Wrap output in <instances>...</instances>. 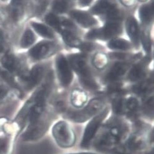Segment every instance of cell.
<instances>
[{"instance_id": "cell-1", "label": "cell", "mask_w": 154, "mask_h": 154, "mask_svg": "<svg viewBox=\"0 0 154 154\" xmlns=\"http://www.w3.org/2000/svg\"><path fill=\"white\" fill-rule=\"evenodd\" d=\"M130 133V127L128 122L123 119V117H116L103 131H100L92 146L98 149L99 151H111L124 143Z\"/></svg>"}, {"instance_id": "cell-2", "label": "cell", "mask_w": 154, "mask_h": 154, "mask_svg": "<svg viewBox=\"0 0 154 154\" xmlns=\"http://www.w3.org/2000/svg\"><path fill=\"white\" fill-rule=\"evenodd\" d=\"M106 106L104 98L97 97L88 101L87 104L81 109L69 108L63 116L65 119L74 124H85L100 112Z\"/></svg>"}, {"instance_id": "cell-3", "label": "cell", "mask_w": 154, "mask_h": 154, "mask_svg": "<svg viewBox=\"0 0 154 154\" xmlns=\"http://www.w3.org/2000/svg\"><path fill=\"white\" fill-rule=\"evenodd\" d=\"M111 113V107L107 105L100 112L85 123L86 125L79 143L81 149H87L92 146L95 137L103 127V125L108 120Z\"/></svg>"}, {"instance_id": "cell-4", "label": "cell", "mask_w": 154, "mask_h": 154, "mask_svg": "<svg viewBox=\"0 0 154 154\" xmlns=\"http://www.w3.org/2000/svg\"><path fill=\"white\" fill-rule=\"evenodd\" d=\"M70 122L66 119L59 120L52 125L51 133L56 144L61 149H71L76 145L77 134Z\"/></svg>"}, {"instance_id": "cell-5", "label": "cell", "mask_w": 154, "mask_h": 154, "mask_svg": "<svg viewBox=\"0 0 154 154\" xmlns=\"http://www.w3.org/2000/svg\"><path fill=\"white\" fill-rule=\"evenodd\" d=\"M54 115L48 109L38 119L28 125L22 133V140L24 142L38 141L46 134L52 125Z\"/></svg>"}, {"instance_id": "cell-6", "label": "cell", "mask_w": 154, "mask_h": 154, "mask_svg": "<svg viewBox=\"0 0 154 154\" xmlns=\"http://www.w3.org/2000/svg\"><path fill=\"white\" fill-rule=\"evenodd\" d=\"M44 72V67L39 64L34 65L29 70H25L17 79L20 90L29 91L35 89L41 84Z\"/></svg>"}, {"instance_id": "cell-7", "label": "cell", "mask_w": 154, "mask_h": 154, "mask_svg": "<svg viewBox=\"0 0 154 154\" xmlns=\"http://www.w3.org/2000/svg\"><path fill=\"white\" fill-rule=\"evenodd\" d=\"M57 50L56 44L49 40L35 43L28 51V55L33 61H41L53 55Z\"/></svg>"}, {"instance_id": "cell-8", "label": "cell", "mask_w": 154, "mask_h": 154, "mask_svg": "<svg viewBox=\"0 0 154 154\" xmlns=\"http://www.w3.org/2000/svg\"><path fill=\"white\" fill-rule=\"evenodd\" d=\"M148 133L147 132L135 131L130 133L122 144L133 154L143 152L146 149L149 144Z\"/></svg>"}, {"instance_id": "cell-9", "label": "cell", "mask_w": 154, "mask_h": 154, "mask_svg": "<svg viewBox=\"0 0 154 154\" xmlns=\"http://www.w3.org/2000/svg\"><path fill=\"white\" fill-rule=\"evenodd\" d=\"M121 32L122 27L119 21H109L104 27L90 31L87 35V38L108 39L119 35Z\"/></svg>"}, {"instance_id": "cell-10", "label": "cell", "mask_w": 154, "mask_h": 154, "mask_svg": "<svg viewBox=\"0 0 154 154\" xmlns=\"http://www.w3.org/2000/svg\"><path fill=\"white\" fill-rule=\"evenodd\" d=\"M55 68L61 85L64 87H68L72 81L73 75L68 61L63 55H59L57 57Z\"/></svg>"}, {"instance_id": "cell-11", "label": "cell", "mask_w": 154, "mask_h": 154, "mask_svg": "<svg viewBox=\"0 0 154 154\" xmlns=\"http://www.w3.org/2000/svg\"><path fill=\"white\" fill-rule=\"evenodd\" d=\"M0 65L15 77L25 71L21 58L9 51L0 58Z\"/></svg>"}, {"instance_id": "cell-12", "label": "cell", "mask_w": 154, "mask_h": 154, "mask_svg": "<svg viewBox=\"0 0 154 154\" xmlns=\"http://www.w3.org/2000/svg\"><path fill=\"white\" fill-rule=\"evenodd\" d=\"M69 64L74 71L79 75V78L91 75L89 68L84 55L79 54L71 55L69 57Z\"/></svg>"}, {"instance_id": "cell-13", "label": "cell", "mask_w": 154, "mask_h": 154, "mask_svg": "<svg viewBox=\"0 0 154 154\" xmlns=\"http://www.w3.org/2000/svg\"><path fill=\"white\" fill-rule=\"evenodd\" d=\"M9 11L14 22L17 23L22 22L26 15L25 0H10Z\"/></svg>"}, {"instance_id": "cell-14", "label": "cell", "mask_w": 154, "mask_h": 154, "mask_svg": "<svg viewBox=\"0 0 154 154\" xmlns=\"http://www.w3.org/2000/svg\"><path fill=\"white\" fill-rule=\"evenodd\" d=\"M140 116L147 123L154 121V94L145 97L140 107Z\"/></svg>"}, {"instance_id": "cell-15", "label": "cell", "mask_w": 154, "mask_h": 154, "mask_svg": "<svg viewBox=\"0 0 154 154\" xmlns=\"http://www.w3.org/2000/svg\"><path fill=\"white\" fill-rule=\"evenodd\" d=\"M71 17L80 25L85 28L91 27L97 24V20L88 13L78 10L72 11Z\"/></svg>"}, {"instance_id": "cell-16", "label": "cell", "mask_w": 154, "mask_h": 154, "mask_svg": "<svg viewBox=\"0 0 154 154\" xmlns=\"http://www.w3.org/2000/svg\"><path fill=\"white\" fill-rule=\"evenodd\" d=\"M88 98L86 92L82 90L74 89L70 96V103L72 109H79L83 107L88 102Z\"/></svg>"}, {"instance_id": "cell-17", "label": "cell", "mask_w": 154, "mask_h": 154, "mask_svg": "<svg viewBox=\"0 0 154 154\" xmlns=\"http://www.w3.org/2000/svg\"><path fill=\"white\" fill-rule=\"evenodd\" d=\"M29 24L33 32L41 37L47 40L52 39L55 38L53 30L48 25L36 20L31 21Z\"/></svg>"}, {"instance_id": "cell-18", "label": "cell", "mask_w": 154, "mask_h": 154, "mask_svg": "<svg viewBox=\"0 0 154 154\" xmlns=\"http://www.w3.org/2000/svg\"><path fill=\"white\" fill-rule=\"evenodd\" d=\"M20 95L21 91L14 89L7 85L2 84L0 85V106L19 97Z\"/></svg>"}, {"instance_id": "cell-19", "label": "cell", "mask_w": 154, "mask_h": 154, "mask_svg": "<svg viewBox=\"0 0 154 154\" xmlns=\"http://www.w3.org/2000/svg\"><path fill=\"white\" fill-rule=\"evenodd\" d=\"M126 28L127 34L131 41L136 48H138L140 42L139 27H138V24L136 19L133 17H130L127 19Z\"/></svg>"}, {"instance_id": "cell-20", "label": "cell", "mask_w": 154, "mask_h": 154, "mask_svg": "<svg viewBox=\"0 0 154 154\" xmlns=\"http://www.w3.org/2000/svg\"><path fill=\"white\" fill-rule=\"evenodd\" d=\"M116 8L115 0H98L91 11L95 14H107Z\"/></svg>"}, {"instance_id": "cell-21", "label": "cell", "mask_w": 154, "mask_h": 154, "mask_svg": "<svg viewBox=\"0 0 154 154\" xmlns=\"http://www.w3.org/2000/svg\"><path fill=\"white\" fill-rule=\"evenodd\" d=\"M128 66L127 63L119 62L116 63L106 75V80L111 82H115L126 72Z\"/></svg>"}, {"instance_id": "cell-22", "label": "cell", "mask_w": 154, "mask_h": 154, "mask_svg": "<svg viewBox=\"0 0 154 154\" xmlns=\"http://www.w3.org/2000/svg\"><path fill=\"white\" fill-rule=\"evenodd\" d=\"M35 33L31 28H26L22 35L19 42V47L22 49H29L36 43Z\"/></svg>"}, {"instance_id": "cell-23", "label": "cell", "mask_w": 154, "mask_h": 154, "mask_svg": "<svg viewBox=\"0 0 154 154\" xmlns=\"http://www.w3.org/2000/svg\"><path fill=\"white\" fill-rule=\"evenodd\" d=\"M0 79L2 81H4L5 84L10 87L22 91L18 84L17 80L15 78V76L3 68L1 65H0Z\"/></svg>"}, {"instance_id": "cell-24", "label": "cell", "mask_w": 154, "mask_h": 154, "mask_svg": "<svg viewBox=\"0 0 154 154\" xmlns=\"http://www.w3.org/2000/svg\"><path fill=\"white\" fill-rule=\"evenodd\" d=\"M125 100L122 97H115L110 106L111 112L117 117H123L125 116Z\"/></svg>"}, {"instance_id": "cell-25", "label": "cell", "mask_w": 154, "mask_h": 154, "mask_svg": "<svg viewBox=\"0 0 154 154\" xmlns=\"http://www.w3.org/2000/svg\"><path fill=\"white\" fill-rule=\"evenodd\" d=\"M15 140L14 137L9 135L0 137V154H12Z\"/></svg>"}, {"instance_id": "cell-26", "label": "cell", "mask_w": 154, "mask_h": 154, "mask_svg": "<svg viewBox=\"0 0 154 154\" xmlns=\"http://www.w3.org/2000/svg\"><path fill=\"white\" fill-rule=\"evenodd\" d=\"M153 88V85L150 81H143L134 85L132 91L135 95L145 98L151 93Z\"/></svg>"}, {"instance_id": "cell-27", "label": "cell", "mask_w": 154, "mask_h": 154, "mask_svg": "<svg viewBox=\"0 0 154 154\" xmlns=\"http://www.w3.org/2000/svg\"><path fill=\"white\" fill-rule=\"evenodd\" d=\"M61 35L62 36L63 40L69 47L79 48L81 44H82L81 40L75 36L71 31L63 29L61 32Z\"/></svg>"}, {"instance_id": "cell-28", "label": "cell", "mask_w": 154, "mask_h": 154, "mask_svg": "<svg viewBox=\"0 0 154 154\" xmlns=\"http://www.w3.org/2000/svg\"><path fill=\"white\" fill-rule=\"evenodd\" d=\"M44 20L46 25L56 31L57 32L61 33V32H62L63 28L61 25L60 19L57 16L55 13L50 12L46 14L44 17Z\"/></svg>"}, {"instance_id": "cell-29", "label": "cell", "mask_w": 154, "mask_h": 154, "mask_svg": "<svg viewBox=\"0 0 154 154\" xmlns=\"http://www.w3.org/2000/svg\"><path fill=\"white\" fill-rule=\"evenodd\" d=\"M154 12L151 5H144L140 9V17L144 24H149L153 20Z\"/></svg>"}, {"instance_id": "cell-30", "label": "cell", "mask_w": 154, "mask_h": 154, "mask_svg": "<svg viewBox=\"0 0 154 154\" xmlns=\"http://www.w3.org/2000/svg\"><path fill=\"white\" fill-rule=\"evenodd\" d=\"M144 75L145 69L143 65H137L130 71L128 75V79L130 81H137L141 79Z\"/></svg>"}, {"instance_id": "cell-31", "label": "cell", "mask_w": 154, "mask_h": 154, "mask_svg": "<svg viewBox=\"0 0 154 154\" xmlns=\"http://www.w3.org/2000/svg\"><path fill=\"white\" fill-rule=\"evenodd\" d=\"M108 48L113 50H128L131 48V44L123 39H114L108 44Z\"/></svg>"}, {"instance_id": "cell-32", "label": "cell", "mask_w": 154, "mask_h": 154, "mask_svg": "<svg viewBox=\"0 0 154 154\" xmlns=\"http://www.w3.org/2000/svg\"><path fill=\"white\" fill-rule=\"evenodd\" d=\"M69 8L68 0H54L52 8L55 14H63L67 11Z\"/></svg>"}, {"instance_id": "cell-33", "label": "cell", "mask_w": 154, "mask_h": 154, "mask_svg": "<svg viewBox=\"0 0 154 154\" xmlns=\"http://www.w3.org/2000/svg\"><path fill=\"white\" fill-rule=\"evenodd\" d=\"M80 78V82L81 85L86 89L90 91H97L99 88L98 85L96 81L92 78L91 75L83 77Z\"/></svg>"}, {"instance_id": "cell-34", "label": "cell", "mask_w": 154, "mask_h": 154, "mask_svg": "<svg viewBox=\"0 0 154 154\" xmlns=\"http://www.w3.org/2000/svg\"><path fill=\"white\" fill-rule=\"evenodd\" d=\"M108 63L107 56L103 53H97L93 58V65L98 69H104Z\"/></svg>"}, {"instance_id": "cell-35", "label": "cell", "mask_w": 154, "mask_h": 154, "mask_svg": "<svg viewBox=\"0 0 154 154\" xmlns=\"http://www.w3.org/2000/svg\"><path fill=\"white\" fill-rule=\"evenodd\" d=\"M8 52V41L4 31L0 28V58Z\"/></svg>"}, {"instance_id": "cell-36", "label": "cell", "mask_w": 154, "mask_h": 154, "mask_svg": "<svg viewBox=\"0 0 154 154\" xmlns=\"http://www.w3.org/2000/svg\"><path fill=\"white\" fill-rule=\"evenodd\" d=\"M141 39L146 52L147 53L150 52L151 50V41L148 32H146V31L143 32L141 36Z\"/></svg>"}, {"instance_id": "cell-37", "label": "cell", "mask_w": 154, "mask_h": 154, "mask_svg": "<svg viewBox=\"0 0 154 154\" xmlns=\"http://www.w3.org/2000/svg\"><path fill=\"white\" fill-rule=\"evenodd\" d=\"M60 22L61 26H63L66 30L70 31L71 29H75V26L74 23L66 18H60Z\"/></svg>"}, {"instance_id": "cell-38", "label": "cell", "mask_w": 154, "mask_h": 154, "mask_svg": "<svg viewBox=\"0 0 154 154\" xmlns=\"http://www.w3.org/2000/svg\"><path fill=\"white\" fill-rule=\"evenodd\" d=\"M94 48H95L94 45L91 44V43H88V42L82 44L79 48V49L82 51L85 52H91V51H93L94 49Z\"/></svg>"}, {"instance_id": "cell-39", "label": "cell", "mask_w": 154, "mask_h": 154, "mask_svg": "<svg viewBox=\"0 0 154 154\" xmlns=\"http://www.w3.org/2000/svg\"><path fill=\"white\" fill-rule=\"evenodd\" d=\"M63 154H103L101 152L98 151H90V150H82L78 152H73Z\"/></svg>"}, {"instance_id": "cell-40", "label": "cell", "mask_w": 154, "mask_h": 154, "mask_svg": "<svg viewBox=\"0 0 154 154\" xmlns=\"http://www.w3.org/2000/svg\"><path fill=\"white\" fill-rule=\"evenodd\" d=\"M127 57V55L124 53H112L110 54V57L117 60H124Z\"/></svg>"}, {"instance_id": "cell-41", "label": "cell", "mask_w": 154, "mask_h": 154, "mask_svg": "<svg viewBox=\"0 0 154 154\" xmlns=\"http://www.w3.org/2000/svg\"><path fill=\"white\" fill-rule=\"evenodd\" d=\"M148 140L149 144L154 145V126L152 127L149 131Z\"/></svg>"}, {"instance_id": "cell-42", "label": "cell", "mask_w": 154, "mask_h": 154, "mask_svg": "<svg viewBox=\"0 0 154 154\" xmlns=\"http://www.w3.org/2000/svg\"><path fill=\"white\" fill-rule=\"evenodd\" d=\"M122 4L126 6H131L134 5V0H120Z\"/></svg>"}, {"instance_id": "cell-43", "label": "cell", "mask_w": 154, "mask_h": 154, "mask_svg": "<svg viewBox=\"0 0 154 154\" xmlns=\"http://www.w3.org/2000/svg\"><path fill=\"white\" fill-rule=\"evenodd\" d=\"M6 21V15L4 12L0 9V25L3 24Z\"/></svg>"}, {"instance_id": "cell-44", "label": "cell", "mask_w": 154, "mask_h": 154, "mask_svg": "<svg viewBox=\"0 0 154 154\" xmlns=\"http://www.w3.org/2000/svg\"><path fill=\"white\" fill-rule=\"evenodd\" d=\"M93 0H79V4L82 6H88Z\"/></svg>"}, {"instance_id": "cell-45", "label": "cell", "mask_w": 154, "mask_h": 154, "mask_svg": "<svg viewBox=\"0 0 154 154\" xmlns=\"http://www.w3.org/2000/svg\"><path fill=\"white\" fill-rule=\"evenodd\" d=\"M35 1L37 2L38 3H40L41 5H44V2H45V0H35Z\"/></svg>"}, {"instance_id": "cell-46", "label": "cell", "mask_w": 154, "mask_h": 154, "mask_svg": "<svg viewBox=\"0 0 154 154\" xmlns=\"http://www.w3.org/2000/svg\"><path fill=\"white\" fill-rule=\"evenodd\" d=\"M153 85H154V74L153 75H152L151 78H150V81H149Z\"/></svg>"}, {"instance_id": "cell-47", "label": "cell", "mask_w": 154, "mask_h": 154, "mask_svg": "<svg viewBox=\"0 0 154 154\" xmlns=\"http://www.w3.org/2000/svg\"><path fill=\"white\" fill-rule=\"evenodd\" d=\"M0 1H2L3 3H8L10 2V0H0Z\"/></svg>"}, {"instance_id": "cell-48", "label": "cell", "mask_w": 154, "mask_h": 154, "mask_svg": "<svg viewBox=\"0 0 154 154\" xmlns=\"http://www.w3.org/2000/svg\"><path fill=\"white\" fill-rule=\"evenodd\" d=\"M139 1H140L141 2H146L147 0H139Z\"/></svg>"}, {"instance_id": "cell-49", "label": "cell", "mask_w": 154, "mask_h": 154, "mask_svg": "<svg viewBox=\"0 0 154 154\" xmlns=\"http://www.w3.org/2000/svg\"><path fill=\"white\" fill-rule=\"evenodd\" d=\"M2 84H2V81L1 79H0V85H1Z\"/></svg>"}]
</instances>
